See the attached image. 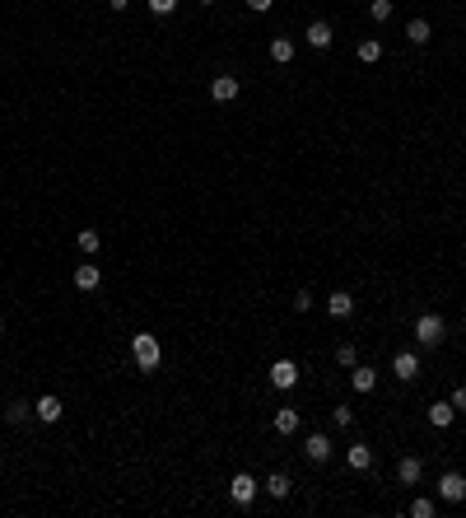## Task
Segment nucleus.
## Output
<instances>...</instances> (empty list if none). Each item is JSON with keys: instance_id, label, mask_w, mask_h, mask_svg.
Segmentation results:
<instances>
[{"instance_id": "obj_1", "label": "nucleus", "mask_w": 466, "mask_h": 518, "mask_svg": "<svg viewBox=\"0 0 466 518\" xmlns=\"http://www.w3.org/2000/svg\"><path fill=\"white\" fill-rule=\"evenodd\" d=\"M131 355H135V369L140 373H154L159 360H164V346H159L154 332H135L131 337Z\"/></svg>"}, {"instance_id": "obj_19", "label": "nucleus", "mask_w": 466, "mask_h": 518, "mask_svg": "<svg viewBox=\"0 0 466 518\" xmlns=\"http://www.w3.org/2000/svg\"><path fill=\"white\" fill-rule=\"evenodd\" d=\"M75 243H79V252H84V257H93V252L103 248V238H98V229H89V225H84V229H79V234H75Z\"/></svg>"}, {"instance_id": "obj_30", "label": "nucleus", "mask_w": 466, "mask_h": 518, "mask_svg": "<svg viewBox=\"0 0 466 518\" xmlns=\"http://www.w3.org/2000/svg\"><path fill=\"white\" fill-rule=\"evenodd\" d=\"M271 5H275V0H247V10H252V14H266Z\"/></svg>"}, {"instance_id": "obj_12", "label": "nucleus", "mask_w": 466, "mask_h": 518, "mask_svg": "<svg viewBox=\"0 0 466 518\" xmlns=\"http://www.w3.org/2000/svg\"><path fill=\"white\" fill-rule=\"evenodd\" d=\"M261 490H266L271 500H289V495H294V481H289L285 472H271V476H266V485H261Z\"/></svg>"}, {"instance_id": "obj_26", "label": "nucleus", "mask_w": 466, "mask_h": 518, "mask_svg": "<svg viewBox=\"0 0 466 518\" xmlns=\"http://www.w3.org/2000/svg\"><path fill=\"white\" fill-rule=\"evenodd\" d=\"M144 5H149V14H154V19H168V14L178 10V0H144Z\"/></svg>"}, {"instance_id": "obj_5", "label": "nucleus", "mask_w": 466, "mask_h": 518, "mask_svg": "<svg viewBox=\"0 0 466 518\" xmlns=\"http://www.w3.org/2000/svg\"><path fill=\"white\" fill-rule=\"evenodd\" d=\"M392 373H397L401 383L420 378V355H415V350H397V355H392Z\"/></svg>"}, {"instance_id": "obj_3", "label": "nucleus", "mask_w": 466, "mask_h": 518, "mask_svg": "<svg viewBox=\"0 0 466 518\" xmlns=\"http://www.w3.org/2000/svg\"><path fill=\"white\" fill-rule=\"evenodd\" d=\"M256 490H261V485H256V476H247V472H233V481H229V500L238 509H247L256 500Z\"/></svg>"}, {"instance_id": "obj_8", "label": "nucleus", "mask_w": 466, "mask_h": 518, "mask_svg": "<svg viewBox=\"0 0 466 518\" xmlns=\"http://www.w3.org/2000/svg\"><path fill=\"white\" fill-rule=\"evenodd\" d=\"M33 416L42 420V425H56V420L66 416V406H61V397L47 393V397H38V402H33Z\"/></svg>"}, {"instance_id": "obj_28", "label": "nucleus", "mask_w": 466, "mask_h": 518, "mask_svg": "<svg viewBox=\"0 0 466 518\" xmlns=\"http://www.w3.org/2000/svg\"><path fill=\"white\" fill-rule=\"evenodd\" d=\"M331 425L336 429H350V425H355V411H350V406H336V411H331Z\"/></svg>"}, {"instance_id": "obj_7", "label": "nucleus", "mask_w": 466, "mask_h": 518, "mask_svg": "<svg viewBox=\"0 0 466 518\" xmlns=\"http://www.w3.org/2000/svg\"><path fill=\"white\" fill-rule=\"evenodd\" d=\"M299 420H303V416H299V406H280L275 416H271V429L289 439V434H299Z\"/></svg>"}, {"instance_id": "obj_6", "label": "nucleus", "mask_w": 466, "mask_h": 518, "mask_svg": "<svg viewBox=\"0 0 466 518\" xmlns=\"http://www.w3.org/2000/svg\"><path fill=\"white\" fill-rule=\"evenodd\" d=\"M98 285H103L98 261H79V266H75V290H79V294H93Z\"/></svg>"}, {"instance_id": "obj_18", "label": "nucleus", "mask_w": 466, "mask_h": 518, "mask_svg": "<svg viewBox=\"0 0 466 518\" xmlns=\"http://www.w3.org/2000/svg\"><path fill=\"white\" fill-rule=\"evenodd\" d=\"M303 453H308V462H326L331 458V439L326 434H308V449Z\"/></svg>"}, {"instance_id": "obj_9", "label": "nucleus", "mask_w": 466, "mask_h": 518, "mask_svg": "<svg viewBox=\"0 0 466 518\" xmlns=\"http://www.w3.org/2000/svg\"><path fill=\"white\" fill-rule=\"evenodd\" d=\"M238 89H243V84H238V75H215L210 79V98L215 103H233V98H238Z\"/></svg>"}, {"instance_id": "obj_31", "label": "nucleus", "mask_w": 466, "mask_h": 518, "mask_svg": "<svg viewBox=\"0 0 466 518\" xmlns=\"http://www.w3.org/2000/svg\"><path fill=\"white\" fill-rule=\"evenodd\" d=\"M448 402H453V406H457V411H466V388H457V393H453V397H448Z\"/></svg>"}, {"instance_id": "obj_23", "label": "nucleus", "mask_w": 466, "mask_h": 518, "mask_svg": "<svg viewBox=\"0 0 466 518\" xmlns=\"http://www.w3.org/2000/svg\"><path fill=\"white\" fill-rule=\"evenodd\" d=\"M433 514H438V505H433L429 495H415L411 500V518H433Z\"/></svg>"}, {"instance_id": "obj_17", "label": "nucleus", "mask_w": 466, "mask_h": 518, "mask_svg": "<svg viewBox=\"0 0 466 518\" xmlns=\"http://www.w3.org/2000/svg\"><path fill=\"white\" fill-rule=\"evenodd\" d=\"M453 420H457V406H453V402H433V406H429V425L448 429Z\"/></svg>"}, {"instance_id": "obj_11", "label": "nucleus", "mask_w": 466, "mask_h": 518, "mask_svg": "<svg viewBox=\"0 0 466 518\" xmlns=\"http://www.w3.org/2000/svg\"><path fill=\"white\" fill-rule=\"evenodd\" d=\"M331 43H336L331 23H326V19H312V23H308V47H312V52H326Z\"/></svg>"}, {"instance_id": "obj_34", "label": "nucleus", "mask_w": 466, "mask_h": 518, "mask_svg": "<svg viewBox=\"0 0 466 518\" xmlns=\"http://www.w3.org/2000/svg\"><path fill=\"white\" fill-rule=\"evenodd\" d=\"M0 332H5V317H0Z\"/></svg>"}, {"instance_id": "obj_27", "label": "nucleus", "mask_w": 466, "mask_h": 518, "mask_svg": "<svg viewBox=\"0 0 466 518\" xmlns=\"http://www.w3.org/2000/svg\"><path fill=\"white\" fill-rule=\"evenodd\" d=\"M392 10H397L392 0H373V5H368V14H373L377 23H387V19H392Z\"/></svg>"}, {"instance_id": "obj_13", "label": "nucleus", "mask_w": 466, "mask_h": 518, "mask_svg": "<svg viewBox=\"0 0 466 518\" xmlns=\"http://www.w3.org/2000/svg\"><path fill=\"white\" fill-rule=\"evenodd\" d=\"M345 462H350L355 472H368V467H373V449H368V444H350V449H345Z\"/></svg>"}, {"instance_id": "obj_21", "label": "nucleus", "mask_w": 466, "mask_h": 518, "mask_svg": "<svg viewBox=\"0 0 466 518\" xmlns=\"http://www.w3.org/2000/svg\"><path fill=\"white\" fill-rule=\"evenodd\" d=\"M406 38H411V43H415V47H424V43H429V38H433V28H429V19H411V23H406Z\"/></svg>"}, {"instance_id": "obj_2", "label": "nucleus", "mask_w": 466, "mask_h": 518, "mask_svg": "<svg viewBox=\"0 0 466 518\" xmlns=\"http://www.w3.org/2000/svg\"><path fill=\"white\" fill-rule=\"evenodd\" d=\"M443 337H448V322L438 313H420L415 317V341H420V346H443Z\"/></svg>"}, {"instance_id": "obj_32", "label": "nucleus", "mask_w": 466, "mask_h": 518, "mask_svg": "<svg viewBox=\"0 0 466 518\" xmlns=\"http://www.w3.org/2000/svg\"><path fill=\"white\" fill-rule=\"evenodd\" d=\"M108 5H112V10H117V14H122L126 5H131V0H108Z\"/></svg>"}, {"instance_id": "obj_16", "label": "nucleus", "mask_w": 466, "mask_h": 518, "mask_svg": "<svg viewBox=\"0 0 466 518\" xmlns=\"http://www.w3.org/2000/svg\"><path fill=\"white\" fill-rule=\"evenodd\" d=\"M326 313H331V317H350V313H355V299H350L345 290L326 294Z\"/></svg>"}, {"instance_id": "obj_20", "label": "nucleus", "mask_w": 466, "mask_h": 518, "mask_svg": "<svg viewBox=\"0 0 466 518\" xmlns=\"http://www.w3.org/2000/svg\"><path fill=\"white\" fill-rule=\"evenodd\" d=\"M271 61H275V66H289V61H294V43H289V38H271Z\"/></svg>"}, {"instance_id": "obj_4", "label": "nucleus", "mask_w": 466, "mask_h": 518, "mask_svg": "<svg viewBox=\"0 0 466 518\" xmlns=\"http://www.w3.org/2000/svg\"><path fill=\"white\" fill-rule=\"evenodd\" d=\"M438 500H443V505H462L466 500V476L462 472H443L438 476Z\"/></svg>"}, {"instance_id": "obj_14", "label": "nucleus", "mask_w": 466, "mask_h": 518, "mask_svg": "<svg viewBox=\"0 0 466 518\" xmlns=\"http://www.w3.org/2000/svg\"><path fill=\"white\" fill-rule=\"evenodd\" d=\"M420 476H424V462H420V458H401V462H397V481H401V485H415Z\"/></svg>"}, {"instance_id": "obj_29", "label": "nucleus", "mask_w": 466, "mask_h": 518, "mask_svg": "<svg viewBox=\"0 0 466 518\" xmlns=\"http://www.w3.org/2000/svg\"><path fill=\"white\" fill-rule=\"evenodd\" d=\"M308 308H312V294L299 290V294H294V313H308Z\"/></svg>"}, {"instance_id": "obj_15", "label": "nucleus", "mask_w": 466, "mask_h": 518, "mask_svg": "<svg viewBox=\"0 0 466 518\" xmlns=\"http://www.w3.org/2000/svg\"><path fill=\"white\" fill-rule=\"evenodd\" d=\"M350 383H355V393H373V388H377V369L355 364V369H350Z\"/></svg>"}, {"instance_id": "obj_24", "label": "nucleus", "mask_w": 466, "mask_h": 518, "mask_svg": "<svg viewBox=\"0 0 466 518\" xmlns=\"http://www.w3.org/2000/svg\"><path fill=\"white\" fill-rule=\"evenodd\" d=\"M359 61H368V66L382 61V43H377V38H364V43H359Z\"/></svg>"}, {"instance_id": "obj_10", "label": "nucleus", "mask_w": 466, "mask_h": 518, "mask_svg": "<svg viewBox=\"0 0 466 518\" xmlns=\"http://www.w3.org/2000/svg\"><path fill=\"white\" fill-rule=\"evenodd\" d=\"M299 383V364L294 360H275L271 364V388H294Z\"/></svg>"}, {"instance_id": "obj_33", "label": "nucleus", "mask_w": 466, "mask_h": 518, "mask_svg": "<svg viewBox=\"0 0 466 518\" xmlns=\"http://www.w3.org/2000/svg\"><path fill=\"white\" fill-rule=\"evenodd\" d=\"M200 5H215V0H200Z\"/></svg>"}, {"instance_id": "obj_22", "label": "nucleus", "mask_w": 466, "mask_h": 518, "mask_svg": "<svg viewBox=\"0 0 466 518\" xmlns=\"http://www.w3.org/2000/svg\"><path fill=\"white\" fill-rule=\"evenodd\" d=\"M28 416H33V406H28V402H10V406H5V420H10V425H23Z\"/></svg>"}, {"instance_id": "obj_25", "label": "nucleus", "mask_w": 466, "mask_h": 518, "mask_svg": "<svg viewBox=\"0 0 466 518\" xmlns=\"http://www.w3.org/2000/svg\"><path fill=\"white\" fill-rule=\"evenodd\" d=\"M336 364H341V369H355V364H359V350L350 346V341H345V346H336Z\"/></svg>"}]
</instances>
